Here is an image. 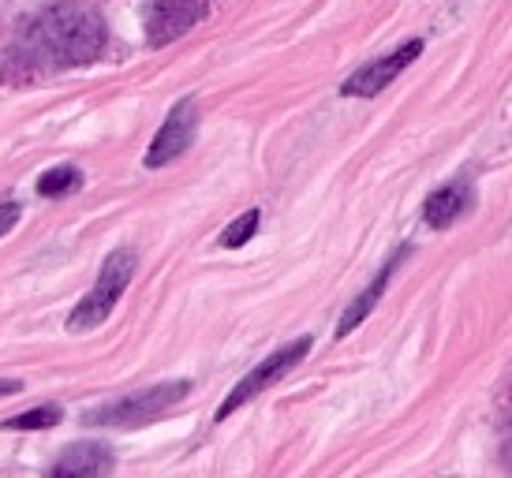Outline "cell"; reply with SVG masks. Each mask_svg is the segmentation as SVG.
Segmentation results:
<instances>
[{
    "mask_svg": "<svg viewBox=\"0 0 512 478\" xmlns=\"http://www.w3.org/2000/svg\"><path fill=\"white\" fill-rule=\"evenodd\" d=\"M105 38L109 30L98 8H90L83 0H60L23 27L19 49L30 64H42V68H83L101 57Z\"/></svg>",
    "mask_w": 512,
    "mask_h": 478,
    "instance_id": "obj_1",
    "label": "cell"
},
{
    "mask_svg": "<svg viewBox=\"0 0 512 478\" xmlns=\"http://www.w3.org/2000/svg\"><path fill=\"white\" fill-rule=\"evenodd\" d=\"M135 269H139V254L131 251V247H116V251L101 262V273H98V281H94V288H90V292L75 303L72 314H68V333H90V329H98V325L113 314L120 296L128 292Z\"/></svg>",
    "mask_w": 512,
    "mask_h": 478,
    "instance_id": "obj_2",
    "label": "cell"
},
{
    "mask_svg": "<svg viewBox=\"0 0 512 478\" xmlns=\"http://www.w3.org/2000/svg\"><path fill=\"white\" fill-rule=\"evenodd\" d=\"M187 393H191V381H165V385H154V389H143V393H131L124 400H109L101 408L86 411L83 422L86 426H146L157 415L176 408Z\"/></svg>",
    "mask_w": 512,
    "mask_h": 478,
    "instance_id": "obj_3",
    "label": "cell"
},
{
    "mask_svg": "<svg viewBox=\"0 0 512 478\" xmlns=\"http://www.w3.org/2000/svg\"><path fill=\"white\" fill-rule=\"evenodd\" d=\"M307 352H311V337H299V340H292V344H285V348H277L273 355H266L251 374H243V378L228 389V396L221 400V408H217V422H225L236 408L251 404L258 393L273 389L288 370H296V366L307 359Z\"/></svg>",
    "mask_w": 512,
    "mask_h": 478,
    "instance_id": "obj_4",
    "label": "cell"
},
{
    "mask_svg": "<svg viewBox=\"0 0 512 478\" xmlns=\"http://www.w3.org/2000/svg\"><path fill=\"white\" fill-rule=\"evenodd\" d=\"M419 57H423V38H412V42L397 45L389 57L370 60V64H363L359 71H352V75L344 79L341 94L344 98H378L385 86L393 83L397 75H404Z\"/></svg>",
    "mask_w": 512,
    "mask_h": 478,
    "instance_id": "obj_5",
    "label": "cell"
},
{
    "mask_svg": "<svg viewBox=\"0 0 512 478\" xmlns=\"http://www.w3.org/2000/svg\"><path fill=\"white\" fill-rule=\"evenodd\" d=\"M206 12H210V0H150L143 12L146 42L154 49L172 45L191 27H199Z\"/></svg>",
    "mask_w": 512,
    "mask_h": 478,
    "instance_id": "obj_6",
    "label": "cell"
},
{
    "mask_svg": "<svg viewBox=\"0 0 512 478\" xmlns=\"http://www.w3.org/2000/svg\"><path fill=\"white\" fill-rule=\"evenodd\" d=\"M199 135V109H195V98H184L172 105V113L165 116L161 131L154 135L150 150H146V169H165L172 165L180 154L191 150V142Z\"/></svg>",
    "mask_w": 512,
    "mask_h": 478,
    "instance_id": "obj_7",
    "label": "cell"
},
{
    "mask_svg": "<svg viewBox=\"0 0 512 478\" xmlns=\"http://www.w3.org/2000/svg\"><path fill=\"white\" fill-rule=\"evenodd\" d=\"M408 254H412V243H400L397 251H393V258L385 262L382 269H378V277L359 292L348 307H344V314H341V322H337V337H348L356 325H363L370 318V310L378 307V299L385 296V288H389V281H393V273H397L404 262H408Z\"/></svg>",
    "mask_w": 512,
    "mask_h": 478,
    "instance_id": "obj_8",
    "label": "cell"
},
{
    "mask_svg": "<svg viewBox=\"0 0 512 478\" xmlns=\"http://www.w3.org/2000/svg\"><path fill=\"white\" fill-rule=\"evenodd\" d=\"M475 206V191H471L468 180H449L445 187L430 191L427 202H423V221L430 228H449L456 225L464 213H471Z\"/></svg>",
    "mask_w": 512,
    "mask_h": 478,
    "instance_id": "obj_9",
    "label": "cell"
},
{
    "mask_svg": "<svg viewBox=\"0 0 512 478\" xmlns=\"http://www.w3.org/2000/svg\"><path fill=\"white\" fill-rule=\"evenodd\" d=\"M113 471V452L98 445V441H79V445H68L64 456L53 464V475L57 478H94V475H109Z\"/></svg>",
    "mask_w": 512,
    "mask_h": 478,
    "instance_id": "obj_10",
    "label": "cell"
},
{
    "mask_svg": "<svg viewBox=\"0 0 512 478\" xmlns=\"http://www.w3.org/2000/svg\"><path fill=\"white\" fill-rule=\"evenodd\" d=\"M79 183H83V172L75 169V165H57V169H49L38 176V195L42 198L72 195Z\"/></svg>",
    "mask_w": 512,
    "mask_h": 478,
    "instance_id": "obj_11",
    "label": "cell"
},
{
    "mask_svg": "<svg viewBox=\"0 0 512 478\" xmlns=\"http://www.w3.org/2000/svg\"><path fill=\"white\" fill-rule=\"evenodd\" d=\"M64 419V411L57 404H45V408H34V411H23V415H12V419H4V430H49V426H57Z\"/></svg>",
    "mask_w": 512,
    "mask_h": 478,
    "instance_id": "obj_12",
    "label": "cell"
},
{
    "mask_svg": "<svg viewBox=\"0 0 512 478\" xmlns=\"http://www.w3.org/2000/svg\"><path fill=\"white\" fill-rule=\"evenodd\" d=\"M258 221H262V210H247L240 213L232 225L221 232V247H228V251H236V247H243V243H251V236L258 232Z\"/></svg>",
    "mask_w": 512,
    "mask_h": 478,
    "instance_id": "obj_13",
    "label": "cell"
},
{
    "mask_svg": "<svg viewBox=\"0 0 512 478\" xmlns=\"http://www.w3.org/2000/svg\"><path fill=\"white\" fill-rule=\"evenodd\" d=\"M19 206H15V202H0V236H4V232H12L15 228V221H19Z\"/></svg>",
    "mask_w": 512,
    "mask_h": 478,
    "instance_id": "obj_14",
    "label": "cell"
},
{
    "mask_svg": "<svg viewBox=\"0 0 512 478\" xmlns=\"http://www.w3.org/2000/svg\"><path fill=\"white\" fill-rule=\"evenodd\" d=\"M19 389H23L19 381H0V396H15Z\"/></svg>",
    "mask_w": 512,
    "mask_h": 478,
    "instance_id": "obj_15",
    "label": "cell"
}]
</instances>
